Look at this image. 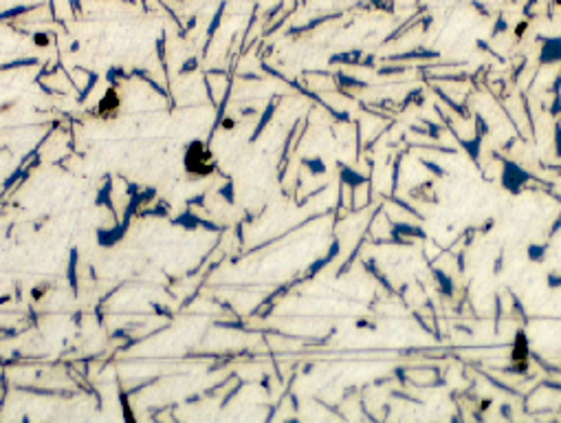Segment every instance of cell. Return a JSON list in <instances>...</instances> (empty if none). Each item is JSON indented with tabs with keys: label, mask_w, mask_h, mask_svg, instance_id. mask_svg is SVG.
Wrapping results in <instances>:
<instances>
[{
	"label": "cell",
	"mask_w": 561,
	"mask_h": 423,
	"mask_svg": "<svg viewBox=\"0 0 561 423\" xmlns=\"http://www.w3.org/2000/svg\"><path fill=\"white\" fill-rule=\"evenodd\" d=\"M183 166H185V172L190 176L203 179V176H209L213 172V157L203 141H190L185 148Z\"/></svg>",
	"instance_id": "obj_1"
},
{
	"label": "cell",
	"mask_w": 561,
	"mask_h": 423,
	"mask_svg": "<svg viewBox=\"0 0 561 423\" xmlns=\"http://www.w3.org/2000/svg\"><path fill=\"white\" fill-rule=\"evenodd\" d=\"M119 108H121V95L117 93V86H110L104 97L99 99V104H97V117L112 119V117H117Z\"/></svg>",
	"instance_id": "obj_2"
},
{
	"label": "cell",
	"mask_w": 561,
	"mask_h": 423,
	"mask_svg": "<svg viewBox=\"0 0 561 423\" xmlns=\"http://www.w3.org/2000/svg\"><path fill=\"white\" fill-rule=\"evenodd\" d=\"M126 229H128V221L117 223L115 227H106V229L101 227L99 232H97V243H99V247H106V249L115 247V245L126 236Z\"/></svg>",
	"instance_id": "obj_3"
},
{
	"label": "cell",
	"mask_w": 561,
	"mask_h": 423,
	"mask_svg": "<svg viewBox=\"0 0 561 423\" xmlns=\"http://www.w3.org/2000/svg\"><path fill=\"white\" fill-rule=\"evenodd\" d=\"M35 9H40V4H13V7H9L7 11L0 13V22H7V20H22L27 18L31 11H35Z\"/></svg>",
	"instance_id": "obj_4"
},
{
	"label": "cell",
	"mask_w": 561,
	"mask_h": 423,
	"mask_svg": "<svg viewBox=\"0 0 561 423\" xmlns=\"http://www.w3.org/2000/svg\"><path fill=\"white\" fill-rule=\"evenodd\" d=\"M172 223H174L176 227H183V229H187V232H194V229L201 225V218H198L192 210H187V212H183L181 216H176Z\"/></svg>",
	"instance_id": "obj_5"
},
{
	"label": "cell",
	"mask_w": 561,
	"mask_h": 423,
	"mask_svg": "<svg viewBox=\"0 0 561 423\" xmlns=\"http://www.w3.org/2000/svg\"><path fill=\"white\" fill-rule=\"evenodd\" d=\"M66 278L73 291H77V249H70L69 256V269H66Z\"/></svg>",
	"instance_id": "obj_6"
},
{
	"label": "cell",
	"mask_w": 561,
	"mask_h": 423,
	"mask_svg": "<svg viewBox=\"0 0 561 423\" xmlns=\"http://www.w3.org/2000/svg\"><path fill=\"white\" fill-rule=\"evenodd\" d=\"M110 194H112V179H110V176H106V183H104V187L99 190V196L95 198V203H97V205H108V207H110V212H112Z\"/></svg>",
	"instance_id": "obj_7"
},
{
	"label": "cell",
	"mask_w": 561,
	"mask_h": 423,
	"mask_svg": "<svg viewBox=\"0 0 561 423\" xmlns=\"http://www.w3.org/2000/svg\"><path fill=\"white\" fill-rule=\"evenodd\" d=\"M31 40H33V44L35 47H40V49H47L51 42H53V35L51 33H47V31H35L33 35H31Z\"/></svg>",
	"instance_id": "obj_8"
},
{
	"label": "cell",
	"mask_w": 561,
	"mask_h": 423,
	"mask_svg": "<svg viewBox=\"0 0 561 423\" xmlns=\"http://www.w3.org/2000/svg\"><path fill=\"white\" fill-rule=\"evenodd\" d=\"M222 13H224V2H220V7H218V11H216V16H213V20H211V24H209V29H207V35H209V40H211V35L216 33V29L220 27V18H222Z\"/></svg>",
	"instance_id": "obj_9"
},
{
	"label": "cell",
	"mask_w": 561,
	"mask_h": 423,
	"mask_svg": "<svg viewBox=\"0 0 561 423\" xmlns=\"http://www.w3.org/2000/svg\"><path fill=\"white\" fill-rule=\"evenodd\" d=\"M106 78H108L110 86H117V82L126 78V71H124V69H119V66H112V69L108 71V73H106Z\"/></svg>",
	"instance_id": "obj_10"
},
{
	"label": "cell",
	"mask_w": 561,
	"mask_h": 423,
	"mask_svg": "<svg viewBox=\"0 0 561 423\" xmlns=\"http://www.w3.org/2000/svg\"><path fill=\"white\" fill-rule=\"evenodd\" d=\"M49 289H51L49 282H42V284H38V287H33V289H31V300H33V302H40V300H42V295L47 293Z\"/></svg>",
	"instance_id": "obj_11"
},
{
	"label": "cell",
	"mask_w": 561,
	"mask_h": 423,
	"mask_svg": "<svg viewBox=\"0 0 561 423\" xmlns=\"http://www.w3.org/2000/svg\"><path fill=\"white\" fill-rule=\"evenodd\" d=\"M31 64H38V58H29V60H16V62L2 64V66H0V71H7V69H16V66H31Z\"/></svg>",
	"instance_id": "obj_12"
},
{
	"label": "cell",
	"mask_w": 561,
	"mask_h": 423,
	"mask_svg": "<svg viewBox=\"0 0 561 423\" xmlns=\"http://www.w3.org/2000/svg\"><path fill=\"white\" fill-rule=\"evenodd\" d=\"M196 66H198V60L194 58V55H190L181 66V75H187V73H192V71H196Z\"/></svg>",
	"instance_id": "obj_13"
},
{
	"label": "cell",
	"mask_w": 561,
	"mask_h": 423,
	"mask_svg": "<svg viewBox=\"0 0 561 423\" xmlns=\"http://www.w3.org/2000/svg\"><path fill=\"white\" fill-rule=\"evenodd\" d=\"M145 214H150V216H165V214H167V205H165V203H161V205L152 207V210H145Z\"/></svg>",
	"instance_id": "obj_14"
},
{
	"label": "cell",
	"mask_w": 561,
	"mask_h": 423,
	"mask_svg": "<svg viewBox=\"0 0 561 423\" xmlns=\"http://www.w3.org/2000/svg\"><path fill=\"white\" fill-rule=\"evenodd\" d=\"M220 194H222L224 198H227V201H229V203H231V201H233V190H231V183H227V185H224V187H222V190H220Z\"/></svg>",
	"instance_id": "obj_15"
},
{
	"label": "cell",
	"mask_w": 561,
	"mask_h": 423,
	"mask_svg": "<svg viewBox=\"0 0 561 423\" xmlns=\"http://www.w3.org/2000/svg\"><path fill=\"white\" fill-rule=\"evenodd\" d=\"M11 106H16V99H11V101H4V104H0V113H7V110H11Z\"/></svg>",
	"instance_id": "obj_16"
},
{
	"label": "cell",
	"mask_w": 561,
	"mask_h": 423,
	"mask_svg": "<svg viewBox=\"0 0 561 423\" xmlns=\"http://www.w3.org/2000/svg\"><path fill=\"white\" fill-rule=\"evenodd\" d=\"M222 128H224V130H231V128H233V119H224V121H222Z\"/></svg>",
	"instance_id": "obj_17"
},
{
	"label": "cell",
	"mask_w": 561,
	"mask_h": 423,
	"mask_svg": "<svg viewBox=\"0 0 561 423\" xmlns=\"http://www.w3.org/2000/svg\"><path fill=\"white\" fill-rule=\"evenodd\" d=\"M124 2H128V4H135V2H137V0H124Z\"/></svg>",
	"instance_id": "obj_18"
}]
</instances>
